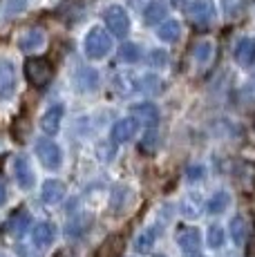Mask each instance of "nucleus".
I'll return each instance as SVG.
<instances>
[{
    "mask_svg": "<svg viewBox=\"0 0 255 257\" xmlns=\"http://www.w3.org/2000/svg\"><path fill=\"white\" fill-rule=\"evenodd\" d=\"M85 56L92 58V61H99V58H105L112 49V38L107 36V32H103L101 27H94L90 34L85 36Z\"/></svg>",
    "mask_w": 255,
    "mask_h": 257,
    "instance_id": "obj_1",
    "label": "nucleus"
},
{
    "mask_svg": "<svg viewBox=\"0 0 255 257\" xmlns=\"http://www.w3.org/2000/svg\"><path fill=\"white\" fill-rule=\"evenodd\" d=\"M25 76L34 87H45L54 76V67L45 58H27L25 61Z\"/></svg>",
    "mask_w": 255,
    "mask_h": 257,
    "instance_id": "obj_2",
    "label": "nucleus"
},
{
    "mask_svg": "<svg viewBox=\"0 0 255 257\" xmlns=\"http://www.w3.org/2000/svg\"><path fill=\"white\" fill-rule=\"evenodd\" d=\"M105 25L116 38H123L125 34L130 32V18H128L125 9L116 7V5L105 9Z\"/></svg>",
    "mask_w": 255,
    "mask_h": 257,
    "instance_id": "obj_3",
    "label": "nucleus"
},
{
    "mask_svg": "<svg viewBox=\"0 0 255 257\" xmlns=\"http://www.w3.org/2000/svg\"><path fill=\"white\" fill-rule=\"evenodd\" d=\"M36 155H38L41 164L45 166L47 170H56V168L61 166V159H63L61 148L50 139H41L36 143Z\"/></svg>",
    "mask_w": 255,
    "mask_h": 257,
    "instance_id": "obj_4",
    "label": "nucleus"
},
{
    "mask_svg": "<svg viewBox=\"0 0 255 257\" xmlns=\"http://www.w3.org/2000/svg\"><path fill=\"white\" fill-rule=\"evenodd\" d=\"M213 14H215L213 0H195V3L188 5V18L195 25H208L213 21Z\"/></svg>",
    "mask_w": 255,
    "mask_h": 257,
    "instance_id": "obj_5",
    "label": "nucleus"
},
{
    "mask_svg": "<svg viewBox=\"0 0 255 257\" xmlns=\"http://www.w3.org/2000/svg\"><path fill=\"white\" fill-rule=\"evenodd\" d=\"M16 90V72L12 61L0 58V98H9Z\"/></svg>",
    "mask_w": 255,
    "mask_h": 257,
    "instance_id": "obj_6",
    "label": "nucleus"
},
{
    "mask_svg": "<svg viewBox=\"0 0 255 257\" xmlns=\"http://www.w3.org/2000/svg\"><path fill=\"white\" fill-rule=\"evenodd\" d=\"M177 244L186 255H197L202 248V237L197 228H181L177 233Z\"/></svg>",
    "mask_w": 255,
    "mask_h": 257,
    "instance_id": "obj_7",
    "label": "nucleus"
},
{
    "mask_svg": "<svg viewBox=\"0 0 255 257\" xmlns=\"http://www.w3.org/2000/svg\"><path fill=\"white\" fill-rule=\"evenodd\" d=\"M112 85L121 96H132L135 92H139V76H135L132 72H119L112 78Z\"/></svg>",
    "mask_w": 255,
    "mask_h": 257,
    "instance_id": "obj_8",
    "label": "nucleus"
},
{
    "mask_svg": "<svg viewBox=\"0 0 255 257\" xmlns=\"http://www.w3.org/2000/svg\"><path fill=\"white\" fill-rule=\"evenodd\" d=\"M137 130H139V123H137L132 116L121 118V121H116V125L112 127V141L114 143H128L130 139H135Z\"/></svg>",
    "mask_w": 255,
    "mask_h": 257,
    "instance_id": "obj_9",
    "label": "nucleus"
},
{
    "mask_svg": "<svg viewBox=\"0 0 255 257\" xmlns=\"http://www.w3.org/2000/svg\"><path fill=\"white\" fill-rule=\"evenodd\" d=\"M63 121V105L61 103H54L50 110H45V114L41 116V130L45 135H56L58 127Z\"/></svg>",
    "mask_w": 255,
    "mask_h": 257,
    "instance_id": "obj_10",
    "label": "nucleus"
},
{
    "mask_svg": "<svg viewBox=\"0 0 255 257\" xmlns=\"http://www.w3.org/2000/svg\"><path fill=\"white\" fill-rule=\"evenodd\" d=\"M54 237H56V226H54L52 221H41V224H36L34 230H32V239L38 248H47V246H52Z\"/></svg>",
    "mask_w": 255,
    "mask_h": 257,
    "instance_id": "obj_11",
    "label": "nucleus"
},
{
    "mask_svg": "<svg viewBox=\"0 0 255 257\" xmlns=\"http://www.w3.org/2000/svg\"><path fill=\"white\" fill-rule=\"evenodd\" d=\"M132 118L137 123H144L148 127H155L159 123V110L155 103H141V105L132 107Z\"/></svg>",
    "mask_w": 255,
    "mask_h": 257,
    "instance_id": "obj_12",
    "label": "nucleus"
},
{
    "mask_svg": "<svg viewBox=\"0 0 255 257\" xmlns=\"http://www.w3.org/2000/svg\"><path fill=\"white\" fill-rule=\"evenodd\" d=\"M14 172H16V181L23 190H29L34 186V170H32V164L25 159V157H16L14 161Z\"/></svg>",
    "mask_w": 255,
    "mask_h": 257,
    "instance_id": "obj_13",
    "label": "nucleus"
},
{
    "mask_svg": "<svg viewBox=\"0 0 255 257\" xmlns=\"http://www.w3.org/2000/svg\"><path fill=\"white\" fill-rule=\"evenodd\" d=\"M235 61L244 67L253 65L255 63V38H242V41L235 45Z\"/></svg>",
    "mask_w": 255,
    "mask_h": 257,
    "instance_id": "obj_14",
    "label": "nucleus"
},
{
    "mask_svg": "<svg viewBox=\"0 0 255 257\" xmlns=\"http://www.w3.org/2000/svg\"><path fill=\"white\" fill-rule=\"evenodd\" d=\"M121 253H123V237L110 235L101 241V246L96 248L94 257H119Z\"/></svg>",
    "mask_w": 255,
    "mask_h": 257,
    "instance_id": "obj_15",
    "label": "nucleus"
},
{
    "mask_svg": "<svg viewBox=\"0 0 255 257\" xmlns=\"http://www.w3.org/2000/svg\"><path fill=\"white\" fill-rule=\"evenodd\" d=\"M65 195V186L56 179H47L41 188V201L43 204H58Z\"/></svg>",
    "mask_w": 255,
    "mask_h": 257,
    "instance_id": "obj_16",
    "label": "nucleus"
},
{
    "mask_svg": "<svg viewBox=\"0 0 255 257\" xmlns=\"http://www.w3.org/2000/svg\"><path fill=\"white\" fill-rule=\"evenodd\" d=\"M27 226H29V212L21 208V210H16L12 217H9V221L5 224V233L12 235V237H18V235L25 233Z\"/></svg>",
    "mask_w": 255,
    "mask_h": 257,
    "instance_id": "obj_17",
    "label": "nucleus"
},
{
    "mask_svg": "<svg viewBox=\"0 0 255 257\" xmlns=\"http://www.w3.org/2000/svg\"><path fill=\"white\" fill-rule=\"evenodd\" d=\"M193 58L197 61V65L208 67L215 61V45L210 41H197L193 45Z\"/></svg>",
    "mask_w": 255,
    "mask_h": 257,
    "instance_id": "obj_18",
    "label": "nucleus"
},
{
    "mask_svg": "<svg viewBox=\"0 0 255 257\" xmlns=\"http://www.w3.org/2000/svg\"><path fill=\"white\" fill-rule=\"evenodd\" d=\"M74 78H76L78 90H83V92H92L99 85V74L92 70V67H81V70H76Z\"/></svg>",
    "mask_w": 255,
    "mask_h": 257,
    "instance_id": "obj_19",
    "label": "nucleus"
},
{
    "mask_svg": "<svg viewBox=\"0 0 255 257\" xmlns=\"http://www.w3.org/2000/svg\"><path fill=\"white\" fill-rule=\"evenodd\" d=\"M43 43H45V32L38 27L27 29L21 36V49H25V52H36L43 47Z\"/></svg>",
    "mask_w": 255,
    "mask_h": 257,
    "instance_id": "obj_20",
    "label": "nucleus"
},
{
    "mask_svg": "<svg viewBox=\"0 0 255 257\" xmlns=\"http://www.w3.org/2000/svg\"><path fill=\"white\" fill-rule=\"evenodd\" d=\"M166 14H168V7H166L164 0H150L144 7V21L148 25H155V23L164 21Z\"/></svg>",
    "mask_w": 255,
    "mask_h": 257,
    "instance_id": "obj_21",
    "label": "nucleus"
},
{
    "mask_svg": "<svg viewBox=\"0 0 255 257\" xmlns=\"http://www.w3.org/2000/svg\"><path fill=\"white\" fill-rule=\"evenodd\" d=\"M157 36H159L164 43H175V41H179V36H181V25L175 21V18H168V21H164V23L159 25V29H157Z\"/></svg>",
    "mask_w": 255,
    "mask_h": 257,
    "instance_id": "obj_22",
    "label": "nucleus"
},
{
    "mask_svg": "<svg viewBox=\"0 0 255 257\" xmlns=\"http://www.w3.org/2000/svg\"><path fill=\"white\" fill-rule=\"evenodd\" d=\"M161 90H164V83L159 76H155V74H141L139 76V92L148 94V96H157Z\"/></svg>",
    "mask_w": 255,
    "mask_h": 257,
    "instance_id": "obj_23",
    "label": "nucleus"
},
{
    "mask_svg": "<svg viewBox=\"0 0 255 257\" xmlns=\"http://www.w3.org/2000/svg\"><path fill=\"white\" fill-rule=\"evenodd\" d=\"M155 241H157V230L155 228H146V230H141L139 235H137V239H135V250L137 253H150L153 250V246H155Z\"/></svg>",
    "mask_w": 255,
    "mask_h": 257,
    "instance_id": "obj_24",
    "label": "nucleus"
},
{
    "mask_svg": "<svg viewBox=\"0 0 255 257\" xmlns=\"http://www.w3.org/2000/svg\"><path fill=\"white\" fill-rule=\"evenodd\" d=\"M228 204H230V197H228V192H215L213 197H210L208 201H206V210L210 212V215H219V212H224L228 208Z\"/></svg>",
    "mask_w": 255,
    "mask_h": 257,
    "instance_id": "obj_25",
    "label": "nucleus"
},
{
    "mask_svg": "<svg viewBox=\"0 0 255 257\" xmlns=\"http://www.w3.org/2000/svg\"><path fill=\"white\" fill-rule=\"evenodd\" d=\"M230 237H233V241L237 246H242L244 241H246V237H248V221L244 219V217H235V219L230 221Z\"/></svg>",
    "mask_w": 255,
    "mask_h": 257,
    "instance_id": "obj_26",
    "label": "nucleus"
},
{
    "mask_svg": "<svg viewBox=\"0 0 255 257\" xmlns=\"http://www.w3.org/2000/svg\"><path fill=\"white\" fill-rule=\"evenodd\" d=\"M141 58V47L135 43H128L116 52V61L119 63H137Z\"/></svg>",
    "mask_w": 255,
    "mask_h": 257,
    "instance_id": "obj_27",
    "label": "nucleus"
},
{
    "mask_svg": "<svg viewBox=\"0 0 255 257\" xmlns=\"http://www.w3.org/2000/svg\"><path fill=\"white\" fill-rule=\"evenodd\" d=\"M206 241H208L210 248H219V246H224V228L222 226H210L208 235H206Z\"/></svg>",
    "mask_w": 255,
    "mask_h": 257,
    "instance_id": "obj_28",
    "label": "nucleus"
},
{
    "mask_svg": "<svg viewBox=\"0 0 255 257\" xmlns=\"http://www.w3.org/2000/svg\"><path fill=\"white\" fill-rule=\"evenodd\" d=\"M244 7H246V0H224V14L228 18L239 16L244 12Z\"/></svg>",
    "mask_w": 255,
    "mask_h": 257,
    "instance_id": "obj_29",
    "label": "nucleus"
},
{
    "mask_svg": "<svg viewBox=\"0 0 255 257\" xmlns=\"http://www.w3.org/2000/svg\"><path fill=\"white\" fill-rule=\"evenodd\" d=\"M199 210H202V201L197 199V195H190V199L184 201V215L195 219V217H199Z\"/></svg>",
    "mask_w": 255,
    "mask_h": 257,
    "instance_id": "obj_30",
    "label": "nucleus"
},
{
    "mask_svg": "<svg viewBox=\"0 0 255 257\" xmlns=\"http://www.w3.org/2000/svg\"><path fill=\"white\" fill-rule=\"evenodd\" d=\"M166 61H168V54H166L164 49H153V52H150V56H148V63L153 67H164Z\"/></svg>",
    "mask_w": 255,
    "mask_h": 257,
    "instance_id": "obj_31",
    "label": "nucleus"
},
{
    "mask_svg": "<svg viewBox=\"0 0 255 257\" xmlns=\"http://www.w3.org/2000/svg\"><path fill=\"white\" fill-rule=\"evenodd\" d=\"M204 175H206V170H204L202 166H188V170H186V177H188V181H199Z\"/></svg>",
    "mask_w": 255,
    "mask_h": 257,
    "instance_id": "obj_32",
    "label": "nucleus"
},
{
    "mask_svg": "<svg viewBox=\"0 0 255 257\" xmlns=\"http://www.w3.org/2000/svg\"><path fill=\"white\" fill-rule=\"evenodd\" d=\"M5 201H7V186L0 181V206H3Z\"/></svg>",
    "mask_w": 255,
    "mask_h": 257,
    "instance_id": "obj_33",
    "label": "nucleus"
},
{
    "mask_svg": "<svg viewBox=\"0 0 255 257\" xmlns=\"http://www.w3.org/2000/svg\"><path fill=\"white\" fill-rule=\"evenodd\" d=\"M246 257H255V241H253L251 246H248V255H246Z\"/></svg>",
    "mask_w": 255,
    "mask_h": 257,
    "instance_id": "obj_34",
    "label": "nucleus"
},
{
    "mask_svg": "<svg viewBox=\"0 0 255 257\" xmlns=\"http://www.w3.org/2000/svg\"><path fill=\"white\" fill-rule=\"evenodd\" d=\"M253 78H255V74H253Z\"/></svg>",
    "mask_w": 255,
    "mask_h": 257,
    "instance_id": "obj_35",
    "label": "nucleus"
}]
</instances>
